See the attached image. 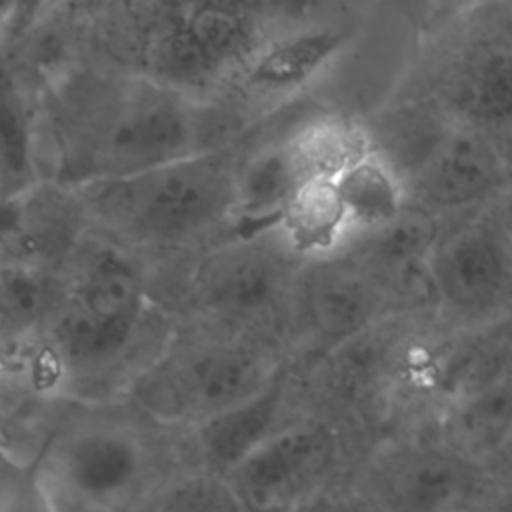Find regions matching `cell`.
Returning a JSON list of instances; mask_svg holds the SVG:
<instances>
[{
  "label": "cell",
  "instance_id": "3",
  "mask_svg": "<svg viewBox=\"0 0 512 512\" xmlns=\"http://www.w3.org/2000/svg\"><path fill=\"white\" fill-rule=\"evenodd\" d=\"M204 110L196 98L148 76L122 84L86 134V172L78 184L140 174L200 152Z\"/></svg>",
  "mask_w": 512,
  "mask_h": 512
},
{
  "label": "cell",
  "instance_id": "25",
  "mask_svg": "<svg viewBox=\"0 0 512 512\" xmlns=\"http://www.w3.org/2000/svg\"><path fill=\"white\" fill-rule=\"evenodd\" d=\"M156 512H250V508L228 476L200 468L168 482L158 494Z\"/></svg>",
  "mask_w": 512,
  "mask_h": 512
},
{
  "label": "cell",
  "instance_id": "8",
  "mask_svg": "<svg viewBox=\"0 0 512 512\" xmlns=\"http://www.w3.org/2000/svg\"><path fill=\"white\" fill-rule=\"evenodd\" d=\"M54 496H68L92 512H116L146 486L150 458L132 430L84 424L58 436L38 460Z\"/></svg>",
  "mask_w": 512,
  "mask_h": 512
},
{
  "label": "cell",
  "instance_id": "6",
  "mask_svg": "<svg viewBox=\"0 0 512 512\" xmlns=\"http://www.w3.org/2000/svg\"><path fill=\"white\" fill-rule=\"evenodd\" d=\"M398 172L408 206L434 216L472 208L508 190L498 138L458 120L442 104L428 118Z\"/></svg>",
  "mask_w": 512,
  "mask_h": 512
},
{
  "label": "cell",
  "instance_id": "23",
  "mask_svg": "<svg viewBox=\"0 0 512 512\" xmlns=\"http://www.w3.org/2000/svg\"><path fill=\"white\" fill-rule=\"evenodd\" d=\"M0 282L4 340L16 346L30 336L34 338L40 328L46 330L64 298L50 270L22 262H4Z\"/></svg>",
  "mask_w": 512,
  "mask_h": 512
},
{
  "label": "cell",
  "instance_id": "4",
  "mask_svg": "<svg viewBox=\"0 0 512 512\" xmlns=\"http://www.w3.org/2000/svg\"><path fill=\"white\" fill-rule=\"evenodd\" d=\"M274 372L254 344L208 338L158 354L134 378L130 394L152 418L196 428L258 394Z\"/></svg>",
  "mask_w": 512,
  "mask_h": 512
},
{
  "label": "cell",
  "instance_id": "28",
  "mask_svg": "<svg viewBox=\"0 0 512 512\" xmlns=\"http://www.w3.org/2000/svg\"><path fill=\"white\" fill-rule=\"evenodd\" d=\"M486 468L498 488L512 486V438L486 462Z\"/></svg>",
  "mask_w": 512,
  "mask_h": 512
},
{
  "label": "cell",
  "instance_id": "1",
  "mask_svg": "<svg viewBox=\"0 0 512 512\" xmlns=\"http://www.w3.org/2000/svg\"><path fill=\"white\" fill-rule=\"evenodd\" d=\"M240 162L222 148L140 174L76 184L90 218L150 246H174L234 218Z\"/></svg>",
  "mask_w": 512,
  "mask_h": 512
},
{
  "label": "cell",
  "instance_id": "9",
  "mask_svg": "<svg viewBox=\"0 0 512 512\" xmlns=\"http://www.w3.org/2000/svg\"><path fill=\"white\" fill-rule=\"evenodd\" d=\"M434 298L460 316L512 306V238L494 212L442 230L430 258Z\"/></svg>",
  "mask_w": 512,
  "mask_h": 512
},
{
  "label": "cell",
  "instance_id": "20",
  "mask_svg": "<svg viewBox=\"0 0 512 512\" xmlns=\"http://www.w3.org/2000/svg\"><path fill=\"white\" fill-rule=\"evenodd\" d=\"M302 182L286 142L258 150L238 166L234 220L248 226L246 234L274 228Z\"/></svg>",
  "mask_w": 512,
  "mask_h": 512
},
{
  "label": "cell",
  "instance_id": "19",
  "mask_svg": "<svg viewBox=\"0 0 512 512\" xmlns=\"http://www.w3.org/2000/svg\"><path fill=\"white\" fill-rule=\"evenodd\" d=\"M284 246L312 262L336 256L352 232L334 180H304L284 206L276 226Z\"/></svg>",
  "mask_w": 512,
  "mask_h": 512
},
{
  "label": "cell",
  "instance_id": "7",
  "mask_svg": "<svg viewBox=\"0 0 512 512\" xmlns=\"http://www.w3.org/2000/svg\"><path fill=\"white\" fill-rule=\"evenodd\" d=\"M366 480L378 512H480L498 488L482 462L444 436L386 446Z\"/></svg>",
  "mask_w": 512,
  "mask_h": 512
},
{
  "label": "cell",
  "instance_id": "10",
  "mask_svg": "<svg viewBox=\"0 0 512 512\" xmlns=\"http://www.w3.org/2000/svg\"><path fill=\"white\" fill-rule=\"evenodd\" d=\"M244 234L202 258L192 276L198 304L212 316L252 324L272 316L294 288L292 258L284 242Z\"/></svg>",
  "mask_w": 512,
  "mask_h": 512
},
{
  "label": "cell",
  "instance_id": "16",
  "mask_svg": "<svg viewBox=\"0 0 512 512\" xmlns=\"http://www.w3.org/2000/svg\"><path fill=\"white\" fill-rule=\"evenodd\" d=\"M348 30L330 24L292 28L266 40L242 70V86L258 96H284L320 78L346 50Z\"/></svg>",
  "mask_w": 512,
  "mask_h": 512
},
{
  "label": "cell",
  "instance_id": "11",
  "mask_svg": "<svg viewBox=\"0 0 512 512\" xmlns=\"http://www.w3.org/2000/svg\"><path fill=\"white\" fill-rule=\"evenodd\" d=\"M338 454L334 430L322 422L288 424L230 474L250 512H288L326 486Z\"/></svg>",
  "mask_w": 512,
  "mask_h": 512
},
{
  "label": "cell",
  "instance_id": "15",
  "mask_svg": "<svg viewBox=\"0 0 512 512\" xmlns=\"http://www.w3.org/2000/svg\"><path fill=\"white\" fill-rule=\"evenodd\" d=\"M88 216L78 192L34 186L4 202V262L40 268L66 256L78 242Z\"/></svg>",
  "mask_w": 512,
  "mask_h": 512
},
{
  "label": "cell",
  "instance_id": "30",
  "mask_svg": "<svg viewBox=\"0 0 512 512\" xmlns=\"http://www.w3.org/2000/svg\"><path fill=\"white\" fill-rule=\"evenodd\" d=\"M498 146H500V156H502V164H504L506 186H508V190H512V130L498 138Z\"/></svg>",
  "mask_w": 512,
  "mask_h": 512
},
{
  "label": "cell",
  "instance_id": "2",
  "mask_svg": "<svg viewBox=\"0 0 512 512\" xmlns=\"http://www.w3.org/2000/svg\"><path fill=\"white\" fill-rule=\"evenodd\" d=\"M146 314L144 278L130 254L116 246L88 252L44 336L62 366L66 386L124 362Z\"/></svg>",
  "mask_w": 512,
  "mask_h": 512
},
{
  "label": "cell",
  "instance_id": "22",
  "mask_svg": "<svg viewBox=\"0 0 512 512\" xmlns=\"http://www.w3.org/2000/svg\"><path fill=\"white\" fill-rule=\"evenodd\" d=\"M304 180H336L346 168L372 150L366 126L342 116L316 118L286 140Z\"/></svg>",
  "mask_w": 512,
  "mask_h": 512
},
{
  "label": "cell",
  "instance_id": "27",
  "mask_svg": "<svg viewBox=\"0 0 512 512\" xmlns=\"http://www.w3.org/2000/svg\"><path fill=\"white\" fill-rule=\"evenodd\" d=\"M288 512H378V508L368 496L350 494L326 484L300 500Z\"/></svg>",
  "mask_w": 512,
  "mask_h": 512
},
{
  "label": "cell",
  "instance_id": "31",
  "mask_svg": "<svg viewBox=\"0 0 512 512\" xmlns=\"http://www.w3.org/2000/svg\"><path fill=\"white\" fill-rule=\"evenodd\" d=\"M506 192H508L506 200L500 204V210H496L494 214L498 216V220L502 222V226L506 228V232L512 238V190H506Z\"/></svg>",
  "mask_w": 512,
  "mask_h": 512
},
{
  "label": "cell",
  "instance_id": "29",
  "mask_svg": "<svg viewBox=\"0 0 512 512\" xmlns=\"http://www.w3.org/2000/svg\"><path fill=\"white\" fill-rule=\"evenodd\" d=\"M484 512H512V486L496 488Z\"/></svg>",
  "mask_w": 512,
  "mask_h": 512
},
{
  "label": "cell",
  "instance_id": "32",
  "mask_svg": "<svg viewBox=\"0 0 512 512\" xmlns=\"http://www.w3.org/2000/svg\"><path fill=\"white\" fill-rule=\"evenodd\" d=\"M480 512H484V510H480Z\"/></svg>",
  "mask_w": 512,
  "mask_h": 512
},
{
  "label": "cell",
  "instance_id": "21",
  "mask_svg": "<svg viewBox=\"0 0 512 512\" xmlns=\"http://www.w3.org/2000/svg\"><path fill=\"white\" fill-rule=\"evenodd\" d=\"M334 184L352 230L360 234L390 224L408 208L402 176L374 148L346 168Z\"/></svg>",
  "mask_w": 512,
  "mask_h": 512
},
{
  "label": "cell",
  "instance_id": "12",
  "mask_svg": "<svg viewBox=\"0 0 512 512\" xmlns=\"http://www.w3.org/2000/svg\"><path fill=\"white\" fill-rule=\"evenodd\" d=\"M482 28L450 68L438 102L458 120L500 138L512 130V26L496 20Z\"/></svg>",
  "mask_w": 512,
  "mask_h": 512
},
{
  "label": "cell",
  "instance_id": "18",
  "mask_svg": "<svg viewBox=\"0 0 512 512\" xmlns=\"http://www.w3.org/2000/svg\"><path fill=\"white\" fill-rule=\"evenodd\" d=\"M440 436L486 466L512 438V372L476 378L454 394Z\"/></svg>",
  "mask_w": 512,
  "mask_h": 512
},
{
  "label": "cell",
  "instance_id": "24",
  "mask_svg": "<svg viewBox=\"0 0 512 512\" xmlns=\"http://www.w3.org/2000/svg\"><path fill=\"white\" fill-rule=\"evenodd\" d=\"M0 132H2V188L4 202L22 196L38 186L32 124L24 96L16 78L8 68H2V106H0Z\"/></svg>",
  "mask_w": 512,
  "mask_h": 512
},
{
  "label": "cell",
  "instance_id": "13",
  "mask_svg": "<svg viewBox=\"0 0 512 512\" xmlns=\"http://www.w3.org/2000/svg\"><path fill=\"white\" fill-rule=\"evenodd\" d=\"M302 306L314 344L332 354L374 328L392 304L352 256H332L312 262L302 280Z\"/></svg>",
  "mask_w": 512,
  "mask_h": 512
},
{
  "label": "cell",
  "instance_id": "14",
  "mask_svg": "<svg viewBox=\"0 0 512 512\" xmlns=\"http://www.w3.org/2000/svg\"><path fill=\"white\" fill-rule=\"evenodd\" d=\"M442 228L434 214L408 206L390 224L362 234L350 254L384 290L390 304L398 300H434L430 258Z\"/></svg>",
  "mask_w": 512,
  "mask_h": 512
},
{
  "label": "cell",
  "instance_id": "17",
  "mask_svg": "<svg viewBox=\"0 0 512 512\" xmlns=\"http://www.w3.org/2000/svg\"><path fill=\"white\" fill-rule=\"evenodd\" d=\"M284 394L286 370L278 366L258 394L196 426L194 436L204 468L228 476L260 444L282 430Z\"/></svg>",
  "mask_w": 512,
  "mask_h": 512
},
{
  "label": "cell",
  "instance_id": "26",
  "mask_svg": "<svg viewBox=\"0 0 512 512\" xmlns=\"http://www.w3.org/2000/svg\"><path fill=\"white\" fill-rule=\"evenodd\" d=\"M0 512H58L56 496L44 480L38 460L20 462L8 454L0 474Z\"/></svg>",
  "mask_w": 512,
  "mask_h": 512
},
{
  "label": "cell",
  "instance_id": "5",
  "mask_svg": "<svg viewBox=\"0 0 512 512\" xmlns=\"http://www.w3.org/2000/svg\"><path fill=\"white\" fill-rule=\"evenodd\" d=\"M168 10L148 46V78L188 96L242 74L266 42L260 18L244 4L192 2Z\"/></svg>",
  "mask_w": 512,
  "mask_h": 512
}]
</instances>
